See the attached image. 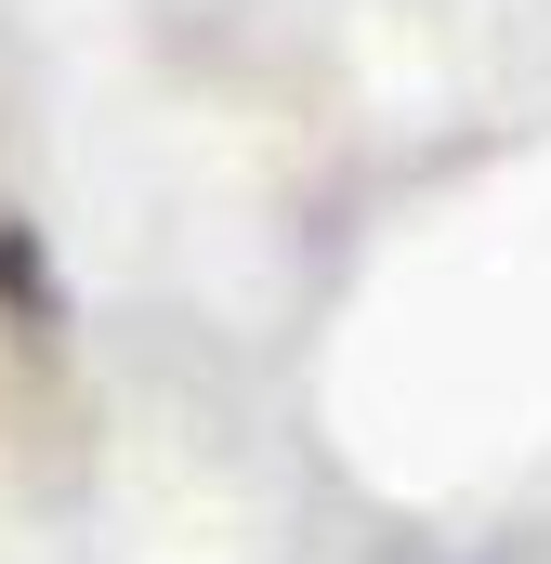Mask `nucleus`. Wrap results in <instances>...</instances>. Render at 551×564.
<instances>
[{
  "label": "nucleus",
  "mask_w": 551,
  "mask_h": 564,
  "mask_svg": "<svg viewBox=\"0 0 551 564\" xmlns=\"http://www.w3.org/2000/svg\"><path fill=\"white\" fill-rule=\"evenodd\" d=\"M0 302H13L26 328H53V289H40V250H26V237H0Z\"/></svg>",
  "instance_id": "1"
}]
</instances>
